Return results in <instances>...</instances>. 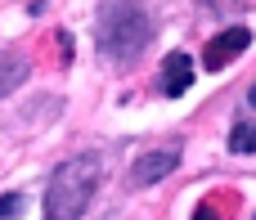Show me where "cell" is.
Listing matches in <instances>:
<instances>
[{"instance_id":"8fae6325","label":"cell","mask_w":256,"mask_h":220,"mask_svg":"<svg viewBox=\"0 0 256 220\" xmlns=\"http://www.w3.org/2000/svg\"><path fill=\"white\" fill-rule=\"evenodd\" d=\"M212 4H216V9H230V4H225V0H212ZM234 4H238V0H234Z\"/></svg>"},{"instance_id":"277c9868","label":"cell","mask_w":256,"mask_h":220,"mask_svg":"<svg viewBox=\"0 0 256 220\" xmlns=\"http://www.w3.org/2000/svg\"><path fill=\"white\" fill-rule=\"evenodd\" d=\"M176 166H180V148H153V153L135 158V166H130V184H135V189H148V184L166 180Z\"/></svg>"},{"instance_id":"8992f818","label":"cell","mask_w":256,"mask_h":220,"mask_svg":"<svg viewBox=\"0 0 256 220\" xmlns=\"http://www.w3.org/2000/svg\"><path fill=\"white\" fill-rule=\"evenodd\" d=\"M22 81H27V58L18 50H0V99L14 94Z\"/></svg>"},{"instance_id":"6da1fadb","label":"cell","mask_w":256,"mask_h":220,"mask_svg":"<svg viewBox=\"0 0 256 220\" xmlns=\"http://www.w3.org/2000/svg\"><path fill=\"white\" fill-rule=\"evenodd\" d=\"M148 40H153V18H148V9L140 0H112V4L99 9L94 54H99L104 68H117V72L135 68L144 58Z\"/></svg>"},{"instance_id":"3957f363","label":"cell","mask_w":256,"mask_h":220,"mask_svg":"<svg viewBox=\"0 0 256 220\" xmlns=\"http://www.w3.org/2000/svg\"><path fill=\"white\" fill-rule=\"evenodd\" d=\"M248 45H252V32H248V27H230V32H220V36H212V40H207L202 68H207V72H220V68H230Z\"/></svg>"},{"instance_id":"5b68a950","label":"cell","mask_w":256,"mask_h":220,"mask_svg":"<svg viewBox=\"0 0 256 220\" xmlns=\"http://www.w3.org/2000/svg\"><path fill=\"white\" fill-rule=\"evenodd\" d=\"M189 86H194V58H189L184 50H171V54L162 58V94H166V99H180Z\"/></svg>"},{"instance_id":"30bf717a","label":"cell","mask_w":256,"mask_h":220,"mask_svg":"<svg viewBox=\"0 0 256 220\" xmlns=\"http://www.w3.org/2000/svg\"><path fill=\"white\" fill-rule=\"evenodd\" d=\"M248 104H252V108H256V86H252V90H248Z\"/></svg>"},{"instance_id":"9c48e42d","label":"cell","mask_w":256,"mask_h":220,"mask_svg":"<svg viewBox=\"0 0 256 220\" xmlns=\"http://www.w3.org/2000/svg\"><path fill=\"white\" fill-rule=\"evenodd\" d=\"M194 220H216V207H212V202H202V207L194 212Z\"/></svg>"},{"instance_id":"7c38bea8","label":"cell","mask_w":256,"mask_h":220,"mask_svg":"<svg viewBox=\"0 0 256 220\" xmlns=\"http://www.w3.org/2000/svg\"><path fill=\"white\" fill-rule=\"evenodd\" d=\"M252 220H256V216H252Z\"/></svg>"},{"instance_id":"ba28073f","label":"cell","mask_w":256,"mask_h":220,"mask_svg":"<svg viewBox=\"0 0 256 220\" xmlns=\"http://www.w3.org/2000/svg\"><path fill=\"white\" fill-rule=\"evenodd\" d=\"M18 212H22V194H0V216L14 220Z\"/></svg>"},{"instance_id":"52a82bcc","label":"cell","mask_w":256,"mask_h":220,"mask_svg":"<svg viewBox=\"0 0 256 220\" xmlns=\"http://www.w3.org/2000/svg\"><path fill=\"white\" fill-rule=\"evenodd\" d=\"M230 148L234 153H256V122H238L230 130Z\"/></svg>"},{"instance_id":"7a4b0ae2","label":"cell","mask_w":256,"mask_h":220,"mask_svg":"<svg viewBox=\"0 0 256 220\" xmlns=\"http://www.w3.org/2000/svg\"><path fill=\"white\" fill-rule=\"evenodd\" d=\"M99 189V162L94 158H68L50 171L45 184V220H81Z\"/></svg>"}]
</instances>
